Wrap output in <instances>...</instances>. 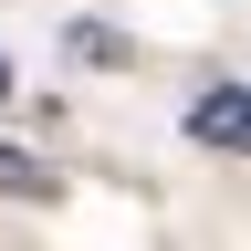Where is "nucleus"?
<instances>
[{"mask_svg":"<svg viewBox=\"0 0 251 251\" xmlns=\"http://www.w3.org/2000/svg\"><path fill=\"white\" fill-rule=\"evenodd\" d=\"M0 94H11V63H0Z\"/></svg>","mask_w":251,"mask_h":251,"instance_id":"obj_4","label":"nucleus"},{"mask_svg":"<svg viewBox=\"0 0 251 251\" xmlns=\"http://www.w3.org/2000/svg\"><path fill=\"white\" fill-rule=\"evenodd\" d=\"M0 188H21V199H52V168H31V157L0 147Z\"/></svg>","mask_w":251,"mask_h":251,"instance_id":"obj_3","label":"nucleus"},{"mask_svg":"<svg viewBox=\"0 0 251 251\" xmlns=\"http://www.w3.org/2000/svg\"><path fill=\"white\" fill-rule=\"evenodd\" d=\"M188 136H199V147H220V157H230V147H251V84H209L199 105H188Z\"/></svg>","mask_w":251,"mask_h":251,"instance_id":"obj_1","label":"nucleus"},{"mask_svg":"<svg viewBox=\"0 0 251 251\" xmlns=\"http://www.w3.org/2000/svg\"><path fill=\"white\" fill-rule=\"evenodd\" d=\"M74 63L115 74V63H126V31H105V21H74Z\"/></svg>","mask_w":251,"mask_h":251,"instance_id":"obj_2","label":"nucleus"}]
</instances>
